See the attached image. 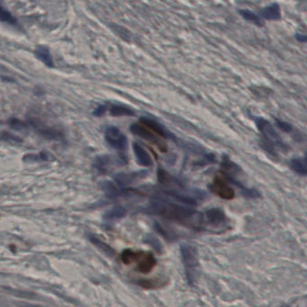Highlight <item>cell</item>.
Returning a JSON list of instances; mask_svg holds the SVG:
<instances>
[{"mask_svg": "<svg viewBox=\"0 0 307 307\" xmlns=\"http://www.w3.org/2000/svg\"><path fill=\"white\" fill-rule=\"evenodd\" d=\"M133 150L135 154L136 161L139 165L143 167H152L154 161L149 152L147 151L143 146H141L139 143H133Z\"/></svg>", "mask_w": 307, "mask_h": 307, "instance_id": "9c48e42d", "label": "cell"}, {"mask_svg": "<svg viewBox=\"0 0 307 307\" xmlns=\"http://www.w3.org/2000/svg\"><path fill=\"white\" fill-rule=\"evenodd\" d=\"M183 258L187 269V277L193 280L195 278V272L199 266V261H198L195 250L193 248H185L183 251Z\"/></svg>", "mask_w": 307, "mask_h": 307, "instance_id": "52a82bcc", "label": "cell"}, {"mask_svg": "<svg viewBox=\"0 0 307 307\" xmlns=\"http://www.w3.org/2000/svg\"><path fill=\"white\" fill-rule=\"evenodd\" d=\"M303 161H304V162H305V163H306L307 165V151L306 154H304V157H303Z\"/></svg>", "mask_w": 307, "mask_h": 307, "instance_id": "d4e9b609", "label": "cell"}, {"mask_svg": "<svg viewBox=\"0 0 307 307\" xmlns=\"http://www.w3.org/2000/svg\"><path fill=\"white\" fill-rule=\"evenodd\" d=\"M254 122L258 131L260 133L262 141L272 144L277 148V150H283V151L289 150L288 145L284 143L280 135H278L277 130L269 121L260 116H257L254 118Z\"/></svg>", "mask_w": 307, "mask_h": 307, "instance_id": "3957f363", "label": "cell"}, {"mask_svg": "<svg viewBox=\"0 0 307 307\" xmlns=\"http://www.w3.org/2000/svg\"><path fill=\"white\" fill-rule=\"evenodd\" d=\"M259 15L263 19L270 21H278L281 19L280 6L277 3H271L261 9Z\"/></svg>", "mask_w": 307, "mask_h": 307, "instance_id": "30bf717a", "label": "cell"}, {"mask_svg": "<svg viewBox=\"0 0 307 307\" xmlns=\"http://www.w3.org/2000/svg\"><path fill=\"white\" fill-rule=\"evenodd\" d=\"M289 167L294 172L298 174L299 176H307V165L303 161V159L294 158L289 161Z\"/></svg>", "mask_w": 307, "mask_h": 307, "instance_id": "9a60e30c", "label": "cell"}, {"mask_svg": "<svg viewBox=\"0 0 307 307\" xmlns=\"http://www.w3.org/2000/svg\"><path fill=\"white\" fill-rule=\"evenodd\" d=\"M109 106L107 105H102L98 106L94 111L93 115L95 116H102L105 115V112L108 110Z\"/></svg>", "mask_w": 307, "mask_h": 307, "instance_id": "603a6c76", "label": "cell"}, {"mask_svg": "<svg viewBox=\"0 0 307 307\" xmlns=\"http://www.w3.org/2000/svg\"><path fill=\"white\" fill-rule=\"evenodd\" d=\"M140 122H141V124H143V125H145L149 129H150L151 131H154L160 137L175 139V136L170 131H168L162 124L158 123L157 121H155L154 119L148 118V117H143L140 120Z\"/></svg>", "mask_w": 307, "mask_h": 307, "instance_id": "ba28073f", "label": "cell"}, {"mask_svg": "<svg viewBox=\"0 0 307 307\" xmlns=\"http://www.w3.org/2000/svg\"><path fill=\"white\" fill-rule=\"evenodd\" d=\"M120 259L124 265H134L135 270L143 274L150 273L157 264V260L152 253L130 249L124 250L121 253Z\"/></svg>", "mask_w": 307, "mask_h": 307, "instance_id": "7a4b0ae2", "label": "cell"}, {"mask_svg": "<svg viewBox=\"0 0 307 307\" xmlns=\"http://www.w3.org/2000/svg\"><path fill=\"white\" fill-rule=\"evenodd\" d=\"M105 140L109 146L114 150L124 152L127 148V137L121 133L116 126H109L105 133Z\"/></svg>", "mask_w": 307, "mask_h": 307, "instance_id": "277c9868", "label": "cell"}, {"mask_svg": "<svg viewBox=\"0 0 307 307\" xmlns=\"http://www.w3.org/2000/svg\"><path fill=\"white\" fill-rule=\"evenodd\" d=\"M1 21L6 23V24H8V25H12V26L16 25V19L4 7L1 8Z\"/></svg>", "mask_w": 307, "mask_h": 307, "instance_id": "ac0fdd59", "label": "cell"}, {"mask_svg": "<svg viewBox=\"0 0 307 307\" xmlns=\"http://www.w3.org/2000/svg\"><path fill=\"white\" fill-rule=\"evenodd\" d=\"M295 38L297 41L300 42H307V34H296Z\"/></svg>", "mask_w": 307, "mask_h": 307, "instance_id": "cb8c5ba5", "label": "cell"}, {"mask_svg": "<svg viewBox=\"0 0 307 307\" xmlns=\"http://www.w3.org/2000/svg\"><path fill=\"white\" fill-rule=\"evenodd\" d=\"M109 113L112 116H134L135 112L124 105H112L109 106Z\"/></svg>", "mask_w": 307, "mask_h": 307, "instance_id": "2e32d148", "label": "cell"}, {"mask_svg": "<svg viewBox=\"0 0 307 307\" xmlns=\"http://www.w3.org/2000/svg\"><path fill=\"white\" fill-rule=\"evenodd\" d=\"M131 131L134 135H137L139 137L157 145L162 152H165V150H167V147L165 146L164 143L159 139V135H156L154 131H151L143 124H133L131 126Z\"/></svg>", "mask_w": 307, "mask_h": 307, "instance_id": "5b68a950", "label": "cell"}, {"mask_svg": "<svg viewBox=\"0 0 307 307\" xmlns=\"http://www.w3.org/2000/svg\"><path fill=\"white\" fill-rule=\"evenodd\" d=\"M239 13L248 22L251 23L258 27H264V20L262 17L258 14H256L255 12L249 10V9H240Z\"/></svg>", "mask_w": 307, "mask_h": 307, "instance_id": "5bb4252c", "label": "cell"}, {"mask_svg": "<svg viewBox=\"0 0 307 307\" xmlns=\"http://www.w3.org/2000/svg\"><path fill=\"white\" fill-rule=\"evenodd\" d=\"M206 220L209 222L210 225L214 226L224 225L227 222V217L225 212L219 208H212L206 213Z\"/></svg>", "mask_w": 307, "mask_h": 307, "instance_id": "8fae6325", "label": "cell"}, {"mask_svg": "<svg viewBox=\"0 0 307 307\" xmlns=\"http://www.w3.org/2000/svg\"><path fill=\"white\" fill-rule=\"evenodd\" d=\"M147 171H140V172L122 173L116 177V182L120 185L131 183L135 180L143 179L147 175Z\"/></svg>", "mask_w": 307, "mask_h": 307, "instance_id": "7c38bea8", "label": "cell"}, {"mask_svg": "<svg viewBox=\"0 0 307 307\" xmlns=\"http://www.w3.org/2000/svg\"><path fill=\"white\" fill-rule=\"evenodd\" d=\"M2 140L8 142V143H21L22 142V139L18 138L17 136L11 135L9 133H6L3 131L2 133Z\"/></svg>", "mask_w": 307, "mask_h": 307, "instance_id": "44dd1931", "label": "cell"}, {"mask_svg": "<svg viewBox=\"0 0 307 307\" xmlns=\"http://www.w3.org/2000/svg\"><path fill=\"white\" fill-rule=\"evenodd\" d=\"M109 166H110V158L107 156L106 157L102 156L99 159H97L95 162V167L100 171H105V169H108Z\"/></svg>", "mask_w": 307, "mask_h": 307, "instance_id": "d6986e66", "label": "cell"}, {"mask_svg": "<svg viewBox=\"0 0 307 307\" xmlns=\"http://www.w3.org/2000/svg\"><path fill=\"white\" fill-rule=\"evenodd\" d=\"M48 155L45 152H40L38 154H27L23 158V161L25 162H38V161H48Z\"/></svg>", "mask_w": 307, "mask_h": 307, "instance_id": "e0dca14e", "label": "cell"}, {"mask_svg": "<svg viewBox=\"0 0 307 307\" xmlns=\"http://www.w3.org/2000/svg\"><path fill=\"white\" fill-rule=\"evenodd\" d=\"M209 188L211 191L213 192L215 195H218L219 198L226 199V200H231L235 195V192L233 190V188L230 187L229 183H227L218 174H216L214 181L210 184Z\"/></svg>", "mask_w": 307, "mask_h": 307, "instance_id": "8992f818", "label": "cell"}, {"mask_svg": "<svg viewBox=\"0 0 307 307\" xmlns=\"http://www.w3.org/2000/svg\"><path fill=\"white\" fill-rule=\"evenodd\" d=\"M8 124L15 130H22V129L27 127V125L25 123L19 121L18 119H15V118H12V119L8 121Z\"/></svg>", "mask_w": 307, "mask_h": 307, "instance_id": "7402d4cb", "label": "cell"}, {"mask_svg": "<svg viewBox=\"0 0 307 307\" xmlns=\"http://www.w3.org/2000/svg\"><path fill=\"white\" fill-rule=\"evenodd\" d=\"M34 55L38 60H41L42 63L46 65L47 67L53 68L54 65L53 57L51 55L50 50L45 46H40L34 52Z\"/></svg>", "mask_w": 307, "mask_h": 307, "instance_id": "4fadbf2b", "label": "cell"}, {"mask_svg": "<svg viewBox=\"0 0 307 307\" xmlns=\"http://www.w3.org/2000/svg\"><path fill=\"white\" fill-rule=\"evenodd\" d=\"M275 123H276L277 127H278V129H280L281 131H285L287 134H292L293 131H294L292 125L288 123V122L280 120V119H275Z\"/></svg>", "mask_w": 307, "mask_h": 307, "instance_id": "ffe728a7", "label": "cell"}, {"mask_svg": "<svg viewBox=\"0 0 307 307\" xmlns=\"http://www.w3.org/2000/svg\"><path fill=\"white\" fill-rule=\"evenodd\" d=\"M158 206L161 214H165L167 217L171 218L191 228L199 230L203 227L204 216L201 213L196 212L195 210L170 204H159Z\"/></svg>", "mask_w": 307, "mask_h": 307, "instance_id": "6da1fadb", "label": "cell"}]
</instances>
